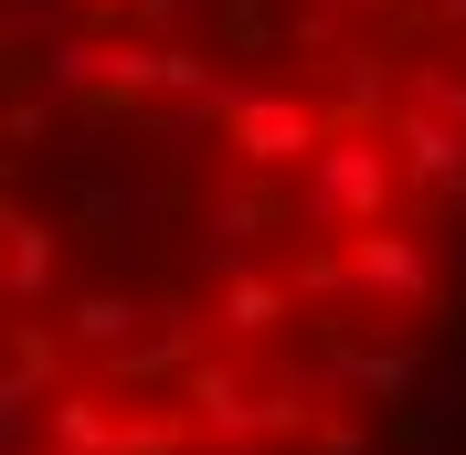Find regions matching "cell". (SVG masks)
I'll use <instances>...</instances> for the list:
<instances>
[{
	"label": "cell",
	"mask_w": 466,
	"mask_h": 455,
	"mask_svg": "<svg viewBox=\"0 0 466 455\" xmlns=\"http://www.w3.org/2000/svg\"><path fill=\"white\" fill-rule=\"evenodd\" d=\"M11 455H466V0H11Z\"/></svg>",
	"instance_id": "6da1fadb"
}]
</instances>
